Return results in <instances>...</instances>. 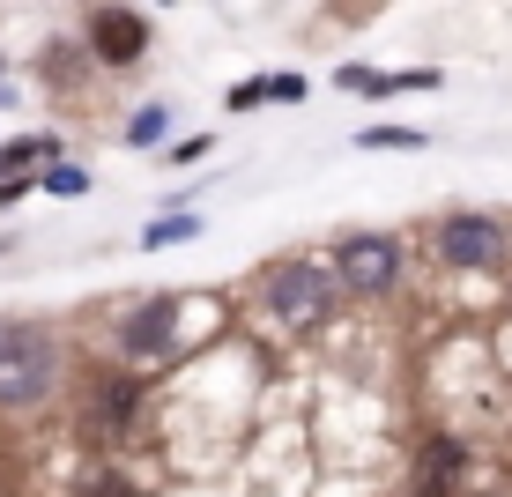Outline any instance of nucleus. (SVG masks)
<instances>
[{
    "label": "nucleus",
    "instance_id": "1",
    "mask_svg": "<svg viewBox=\"0 0 512 497\" xmlns=\"http://www.w3.org/2000/svg\"><path fill=\"white\" fill-rule=\"evenodd\" d=\"M60 386V342L45 327H0V408L30 416Z\"/></svg>",
    "mask_w": 512,
    "mask_h": 497
},
{
    "label": "nucleus",
    "instance_id": "2",
    "mask_svg": "<svg viewBox=\"0 0 512 497\" xmlns=\"http://www.w3.org/2000/svg\"><path fill=\"white\" fill-rule=\"evenodd\" d=\"M334 297H342V282H334L327 260H282V268L268 275V312H275L290 334L327 327V319H334Z\"/></svg>",
    "mask_w": 512,
    "mask_h": 497
},
{
    "label": "nucleus",
    "instance_id": "3",
    "mask_svg": "<svg viewBox=\"0 0 512 497\" xmlns=\"http://www.w3.org/2000/svg\"><path fill=\"white\" fill-rule=\"evenodd\" d=\"M438 260H446L453 275H483L505 260V223L483 216V208H461V216L438 223Z\"/></svg>",
    "mask_w": 512,
    "mask_h": 497
},
{
    "label": "nucleus",
    "instance_id": "4",
    "mask_svg": "<svg viewBox=\"0 0 512 497\" xmlns=\"http://www.w3.org/2000/svg\"><path fill=\"white\" fill-rule=\"evenodd\" d=\"M334 282H349V290H364V297H386L401 282V245L386 238V230H349L342 253H334Z\"/></svg>",
    "mask_w": 512,
    "mask_h": 497
},
{
    "label": "nucleus",
    "instance_id": "5",
    "mask_svg": "<svg viewBox=\"0 0 512 497\" xmlns=\"http://www.w3.org/2000/svg\"><path fill=\"white\" fill-rule=\"evenodd\" d=\"M179 297H149V305H134L127 319H119V334H112V342H119V357H127V364H149V357H164V349L171 342H179Z\"/></svg>",
    "mask_w": 512,
    "mask_h": 497
},
{
    "label": "nucleus",
    "instance_id": "6",
    "mask_svg": "<svg viewBox=\"0 0 512 497\" xmlns=\"http://www.w3.org/2000/svg\"><path fill=\"white\" fill-rule=\"evenodd\" d=\"M90 52L104 67H134L141 52H149V15L134 8H97L90 15Z\"/></svg>",
    "mask_w": 512,
    "mask_h": 497
},
{
    "label": "nucleus",
    "instance_id": "7",
    "mask_svg": "<svg viewBox=\"0 0 512 497\" xmlns=\"http://www.w3.org/2000/svg\"><path fill=\"white\" fill-rule=\"evenodd\" d=\"M453 475H461V446H453V438H431L423 460H416V483H423V490H446Z\"/></svg>",
    "mask_w": 512,
    "mask_h": 497
},
{
    "label": "nucleus",
    "instance_id": "8",
    "mask_svg": "<svg viewBox=\"0 0 512 497\" xmlns=\"http://www.w3.org/2000/svg\"><path fill=\"white\" fill-rule=\"evenodd\" d=\"M134 408H141V386L134 379H97V416L104 423H127Z\"/></svg>",
    "mask_w": 512,
    "mask_h": 497
},
{
    "label": "nucleus",
    "instance_id": "9",
    "mask_svg": "<svg viewBox=\"0 0 512 497\" xmlns=\"http://www.w3.org/2000/svg\"><path fill=\"white\" fill-rule=\"evenodd\" d=\"M38 156H52V141H45V134H30V141H8V149H0V186H15V171H30Z\"/></svg>",
    "mask_w": 512,
    "mask_h": 497
},
{
    "label": "nucleus",
    "instance_id": "10",
    "mask_svg": "<svg viewBox=\"0 0 512 497\" xmlns=\"http://www.w3.org/2000/svg\"><path fill=\"white\" fill-rule=\"evenodd\" d=\"M179 238H201V216H164V223L141 230V245H149V253H164V245H179Z\"/></svg>",
    "mask_w": 512,
    "mask_h": 497
},
{
    "label": "nucleus",
    "instance_id": "11",
    "mask_svg": "<svg viewBox=\"0 0 512 497\" xmlns=\"http://www.w3.org/2000/svg\"><path fill=\"white\" fill-rule=\"evenodd\" d=\"M364 149H423V134L416 127H372V134H364Z\"/></svg>",
    "mask_w": 512,
    "mask_h": 497
},
{
    "label": "nucleus",
    "instance_id": "12",
    "mask_svg": "<svg viewBox=\"0 0 512 497\" xmlns=\"http://www.w3.org/2000/svg\"><path fill=\"white\" fill-rule=\"evenodd\" d=\"M156 134H164V104H141L127 119V141H156Z\"/></svg>",
    "mask_w": 512,
    "mask_h": 497
},
{
    "label": "nucleus",
    "instance_id": "13",
    "mask_svg": "<svg viewBox=\"0 0 512 497\" xmlns=\"http://www.w3.org/2000/svg\"><path fill=\"white\" fill-rule=\"evenodd\" d=\"M260 90H268V104H305V82L297 75H268Z\"/></svg>",
    "mask_w": 512,
    "mask_h": 497
},
{
    "label": "nucleus",
    "instance_id": "14",
    "mask_svg": "<svg viewBox=\"0 0 512 497\" xmlns=\"http://www.w3.org/2000/svg\"><path fill=\"white\" fill-rule=\"evenodd\" d=\"M45 186H52V193H82V186H90V171H75V164H52V171H45Z\"/></svg>",
    "mask_w": 512,
    "mask_h": 497
},
{
    "label": "nucleus",
    "instance_id": "15",
    "mask_svg": "<svg viewBox=\"0 0 512 497\" xmlns=\"http://www.w3.org/2000/svg\"><path fill=\"white\" fill-rule=\"evenodd\" d=\"M223 104H231V112H260V104H268V90H260V82H238Z\"/></svg>",
    "mask_w": 512,
    "mask_h": 497
},
{
    "label": "nucleus",
    "instance_id": "16",
    "mask_svg": "<svg viewBox=\"0 0 512 497\" xmlns=\"http://www.w3.org/2000/svg\"><path fill=\"white\" fill-rule=\"evenodd\" d=\"M193 156H208V134H186V141H179V149H171V156H164V164H193Z\"/></svg>",
    "mask_w": 512,
    "mask_h": 497
},
{
    "label": "nucleus",
    "instance_id": "17",
    "mask_svg": "<svg viewBox=\"0 0 512 497\" xmlns=\"http://www.w3.org/2000/svg\"><path fill=\"white\" fill-rule=\"evenodd\" d=\"M0 104H8V90H0Z\"/></svg>",
    "mask_w": 512,
    "mask_h": 497
}]
</instances>
